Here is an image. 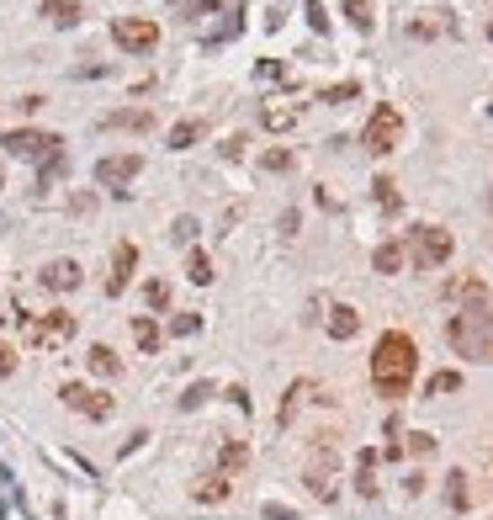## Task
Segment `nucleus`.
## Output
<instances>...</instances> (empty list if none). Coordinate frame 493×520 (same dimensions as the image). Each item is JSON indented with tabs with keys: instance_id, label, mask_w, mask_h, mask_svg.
Listing matches in <instances>:
<instances>
[{
	"instance_id": "nucleus-19",
	"label": "nucleus",
	"mask_w": 493,
	"mask_h": 520,
	"mask_svg": "<svg viewBox=\"0 0 493 520\" xmlns=\"http://www.w3.org/2000/svg\"><path fill=\"white\" fill-rule=\"evenodd\" d=\"M403 255H409V250H403L398 239H387V244H377V255H372V266H377L383 277H398V271H403Z\"/></svg>"
},
{
	"instance_id": "nucleus-41",
	"label": "nucleus",
	"mask_w": 493,
	"mask_h": 520,
	"mask_svg": "<svg viewBox=\"0 0 493 520\" xmlns=\"http://www.w3.org/2000/svg\"><path fill=\"white\" fill-rule=\"evenodd\" d=\"M403 494H409V499H414V494H425V478H419V472H409V478H403Z\"/></svg>"
},
{
	"instance_id": "nucleus-30",
	"label": "nucleus",
	"mask_w": 493,
	"mask_h": 520,
	"mask_svg": "<svg viewBox=\"0 0 493 520\" xmlns=\"http://www.w3.org/2000/svg\"><path fill=\"white\" fill-rule=\"evenodd\" d=\"M456 388H462L456 372H436V377H430V399H445V393H456Z\"/></svg>"
},
{
	"instance_id": "nucleus-1",
	"label": "nucleus",
	"mask_w": 493,
	"mask_h": 520,
	"mask_svg": "<svg viewBox=\"0 0 493 520\" xmlns=\"http://www.w3.org/2000/svg\"><path fill=\"white\" fill-rule=\"evenodd\" d=\"M414 372H419V346L403 330H387L383 340H377V350H372V388L387 393V399H403L409 383H414Z\"/></svg>"
},
{
	"instance_id": "nucleus-31",
	"label": "nucleus",
	"mask_w": 493,
	"mask_h": 520,
	"mask_svg": "<svg viewBox=\"0 0 493 520\" xmlns=\"http://www.w3.org/2000/svg\"><path fill=\"white\" fill-rule=\"evenodd\" d=\"M197 330H202L197 313H175V319H170V335H175V340H186V335H197Z\"/></svg>"
},
{
	"instance_id": "nucleus-5",
	"label": "nucleus",
	"mask_w": 493,
	"mask_h": 520,
	"mask_svg": "<svg viewBox=\"0 0 493 520\" xmlns=\"http://www.w3.org/2000/svg\"><path fill=\"white\" fill-rule=\"evenodd\" d=\"M0 144H5V154H22V160H54V154H64V138L43 133V128H11Z\"/></svg>"
},
{
	"instance_id": "nucleus-3",
	"label": "nucleus",
	"mask_w": 493,
	"mask_h": 520,
	"mask_svg": "<svg viewBox=\"0 0 493 520\" xmlns=\"http://www.w3.org/2000/svg\"><path fill=\"white\" fill-rule=\"evenodd\" d=\"M22 330H27V346L32 350H58V346L75 340V313H64V308L43 313V319H27V313H22Z\"/></svg>"
},
{
	"instance_id": "nucleus-26",
	"label": "nucleus",
	"mask_w": 493,
	"mask_h": 520,
	"mask_svg": "<svg viewBox=\"0 0 493 520\" xmlns=\"http://www.w3.org/2000/svg\"><path fill=\"white\" fill-rule=\"evenodd\" d=\"M186 277H191L197 287H207V282H213V260H207L202 250H191V255H186Z\"/></svg>"
},
{
	"instance_id": "nucleus-39",
	"label": "nucleus",
	"mask_w": 493,
	"mask_h": 520,
	"mask_svg": "<svg viewBox=\"0 0 493 520\" xmlns=\"http://www.w3.org/2000/svg\"><path fill=\"white\" fill-rule=\"evenodd\" d=\"M409 452H414V457H430V452H436V441L419 430V436H409Z\"/></svg>"
},
{
	"instance_id": "nucleus-29",
	"label": "nucleus",
	"mask_w": 493,
	"mask_h": 520,
	"mask_svg": "<svg viewBox=\"0 0 493 520\" xmlns=\"http://www.w3.org/2000/svg\"><path fill=\"white\" fill-rule=\"evenodd\" d=\"M207 399H213V383H191V388L180 393V409H202Z\"/></svg>"
},
{
	"instance_id": "nucleus-43",
	"label": "nucleus",
	"mask_w": 493,
	"mask_h": 520,
	"mask_svg": "<svg viewBox=\"0 0 493 520\" xmlns=\"http://www.w3.org/2000/svg\"><path fill=\"white\" fill-rule=\"evenodd\" d=\"M0 186H5V171H0Z\"/></svg>"
},
{
	"instance_id": "nucleus-40",
	"label": "nucleus",
	"mask_w": 493,
	"mask_h": 520,
	"mask_svg": "<svg viewBox=\"0 0 493 520\" xmlns=\"http://www.w3.org/2000/svg\"><path fill=\"white\" fill-rule=\"evenodd\" d=\"M11 372H16V356H11V346H5V340H0V377H11Z\"/></svg>"
},
{
	"instance_id": "nucleus-14",
	"label": "nucleus",
	"mask_w": 493,
	"mask_h": 520,
	"mask_svg": "<svg viewBox=\"0 0 493 520\" xmlns=\"http://www.w3.org/2000/svg\"><path fill=\"white\" fill-rule=\"evenodd\" d=\"M101 128H107V133H149V128H154V112H149V107H133V112H107V117H101Z\"/></svg>"
},
{
	"instance_id": "nucleus-24",
	"label": "nucleus",
	"mask_w": 493,
	"mask_h": 520,
	"mask_svg": "<svg viewBox=\"0 0 493 520\" xmlns=\"http://www.w3.org/2000/svg\"><path fill=\"white\" fill-rule=\"evenodd\" d=\"M372 467H377V457L361 452V463H356V494H361V499H377V478H372Z\"/></svg>"
},
{
	"instance_id": "nucleus-23",
	"label": "nucleus",
	"mask_w": 493,
	"mask_h": 520,
	"mask_svg": "<svg viewBox=\"0 0 493 520\" xmlns=\"http://www.w3.org/2000/svg\"><path fill=\"white\" fill-rule=\"evenodd\" d=\"M303 399H308V383H292V388H286V399H281V409H276V425H292V419H297V409H303Z\"/></svg>"
},
{
	"instance_id": "nucleus-34",
	"label": "nucleus",
	"mask_w": 493,
	"mask_h": 520,
	"mask_svg": "<svg viewBox=\"0 0 493 520\" xmlns=\"http://www.w3.org/2000/svg\"><path fill=\"white\" fill-rule=\"evenodd\" d=\"M170 239H175V244H191V239H197V218H175V224H170Z\"/></svg>"
},
{
	"instance_id": "nucleus-12",
	"label": "nucleus",
	"mask_w": 493,
	"mask_h": 520,
	"mask_svg": "<svg viewBox=\"0 0 493 520\" xmlns=\"http://www.w3.org/2000/svg\"><path fill=\"white\" fill-rule=\"evenodd\" d=\"M133 266H138V250L122 239L117 250H111V271H107V292L117 297V292H128V282H133Z\"/></svg>"
},
{
	"instance_id": "nucleus-17",
	"label": "nucleus",
	"mask_w": 493,
	"mask_h": 520,
	"mask_svg": "<svg viewBox=\"0 0 493 520\" xmlns=\"http://www.w3.org/2000/svg\"><path fill=\"white\" fill-rule=\"evenodd\" d=\"M202 133H207V122H202V117H186V122H175V128H170V149L180 154V149H191Z\"/></svg>"
},
{
	"instance_id": "nucleus-16",
	"label": "nucleus",
	"mask_w": 493,
	"mask_h": 520,
	"mask_svg": "<svg viewBox=\"0 0 493 520\" xmlns=\"http://www.w3.org/2000/svg\"><path fill=\"white\" fill-rule=\"evenodd\" d=\"M85 11H80V0H43V22L48 27H75Z\"/></svg>"
},
{
	"instance_id": "nucleus-22",
	"label": "nucleus",
	"mask_w": 493,
	"mask_h": 520,
	"mask_svg": "<svg viewBox=\"0 0 493 520\" xmlns=\"http://www.w3.org/2000/svg\"><path fill=\"white\" fill-rule=\"evenodd\" d=\"M160 324H154V319H133V346L144 350V356H154V350H160Z\"/></svg>"
},
{
	"instance_id": "nucleus-28",
	"label": "nucleus",
	"mask_w": 493,
	"mask_h": 520,
	"mask_svg": "<svg viewBox=\"0 0 493 520\" xmlns=\"http://www.w3.org/2000/svg\"><path fill=\"white\" fill-rule=\"evenodd\" d=\"M445 505H456V510L472 505V494H467V472H451V483H445Z\"/></svg>"
},
{
	"instance_id": "nucleus-10",
	"label": "nucleus",
	"mask_w": 493,
	"mask_h": 520,
	"mask_svg": "<svg viewBox=\"0 0 493 520\" xmlns=\"http://www.w3.org/2000/svg\"><path fill=\"white\" fill-rule=\"evenodd\" d=\"M445 32H456V22L445 11H419V16L403 22V38H414V43H430V38H445Z\"/></svg>"
},
{
	"instance_id": "nucleus-42",
	"label": "nucleus",
	"mask_w": 493,
	"mask_h": 520,
	"mask_svg": "<svg viewBox=\"0 0 493 520\" xmlns=\"http://www.w3.org/2000/svg\"><path fill=\"white\" fill-rule=\"evenodd\" d=\"M489 38H493V16H489Z\"/></svg>"
},
{
	"instance_id": "nucleus-15",
	"label": "nucleus",
	"mask_w": 493,
	"mask_h": 520,
	"mask_svg": "<svg viewBox=\"0 0 493 520\" xmlns=\"http://www.w3.org/2000/svg\"><path fill=\"white\" fill-rule=\"evenodd\" d=\"M228 494H233V483H228L223 472H202V478L191 483V499H197V505H223Z\"/></svg>"
},
{
	"instance_id": "nucleus-32",
	"label": "nucleus",
	"mask_w": 493,
	"mask_h": 520,
	"mask_svg": "<svg viewBox=\"0 0 493 520\" xmlns=\"http://www.w3.org/2000/svg\"><path fill=\"white\" fill-rule=\"evenodd\" d=\"M297 122V107H266V128H292Z\"/></svg>"
},
{
	"instance_id": "nucleus-18",
	"label": "nucleus",
	"mask_w": 493,
	"mask_h": 520,
	"mask_svg": "<svg viewBox=\"0 0 493 520\" xmlns=\"http://www.w3.org/2000/svg\"><path fill=\"white\" fill-rule=\"evenodd\" d=\"M356 330H361V313H356V308H345V303L329 308V335H334V340H350Z\"/></svg>"
},
{
	"instance_id": "nucleus-33",
	"label": "nucleus",
	"mask_w": 493,
	"mask_h": 520,
	"mask_svg": "<svg viewBox=\"0 0 493 520\" xmlns=\"http://www.w3.org/2000/svg\"><path fill=\"white\" fill-rule=\"evenodd\" d=\"M144 303L149 308H170V287L164 282H144Z\"/></svg>"
},
{
	"instance_id": "nucleus-9",
	"label": "nucleus",
	"mask_w": 493,
	"mask_h": 520,
	"mask_svg": "<svg viewBox=\"0 0 493 520\" xmlns=\"http://www.w3.org/2000/svg\"><path fill=\"white\" fill-rule=\"evenodd\" d=\"M414 244H419V266H445L451 260V234L436 229V224H419Z\"/></svg>"
},
{
	"instance_id": "nucleus-2",
	"label": "nucleus",
	"mask_w": 493,
	"mask_h": 520,
	"mask_svg": "<svg viewBox=\"0 0 493 520\" xmlns=\"http://www.w3.org/2000/svg\"><path fill=\"white\" fill-rule=\"evenodd\" d=\"M445 346L467 361H493V308L489 303H472V308H456L445 319Z\"/></svg>"
},
{
	"instance_id": "nucleus-13",
	"label": "nucleus",
	"mask_w": 493,
	"mask_h": 520,
	"mask_svg": "<svg viewBox=\"0 0 493 520\" xmlns=\"http://www.w3.org/2000/svg\"><path fill=\"white\" fill-rule=\"evenodd\" d=\"M38 282H43L48 292H75L80 282H85V271H80V260H48Z\"/></svg>"
},
{
	"instance_id": "nucleus-8",
	"label": "nucleus",
	"mask_w": 493,
	"mask_h": 520,
	"mask_svg": "<svg viewBox=\"0 0 493 520\" xmlns=\"http://www.w3.org/2000/svg\"><path fill=\"white\" fill-rule=\"evenodd\" d=\"M64 409H75V414H85V419H111V399L101 393V388H85V383H64Z\"/></svg>"
},
{
	"instance_id": "nucleus-38",
	"label": "nucleus",
	"mask_w": 493,
	"mask_h": 520,
	"mask_svg": "<svg viewBox=\"0 0 493 520\" xmlns=\"http://www.w3.org/2000/svg\"><path fill=\"white\" fill-rule=\"evenodd\" d=\"M350 96H356V85H350V80H345V85H329V91H324L329 107H339V101H350Z\"/></svg>"
},
{
	"instance_id": "nucleus-25",
	"label": "nucleus",
	"mask_w": 493,
	"mask_h": 520,
	"mask_svg": "<svg viewBox=\"0 0 493 520\" xmlns=\"http://www.w3.org/2000/svg\"><path fill=\"white\" fill-rule=\"evenodd\" d=\"M345 16H350V27H361V32L377 27V5H372V0H345Z\"/></svg>"
},
{
	"instance_id": "nucleus-11",
	"label": "nucleus",
	"mask_w": 493,
	"mask_h": 520,
	"mask_svg": "<svg viewBox=\"0 0 493 520\" xmlns=\"http://www.w3.org/2000/svg\"><path fill=\"white\" fill-rule=\"evenodd\" d=\"M138 171H144V154H107V160H96V181L101 186H122Z\"/></svg>"
},
{
	"instance_id": "nucleus-4",
	"label": "nucleus",
	"mask_w": 493,
	"mask_h": 520,
	"mask_svg": "<svg viewBox=\"0 0 493 520\" xmlns=\"http://www.w3.org/2000/svg\"><path fill=\"white\" fill-rule=\"evenodd\" d=\"M361 144H366V154H392L398 144H403V117L398 107H377V112L366 117V133H361Z\"/></svg>"
},
{
	"instance_id": "nucleus-6",
	"label": "nucleus",
	"mask_w": 493,
	"mask_h": 520,
	"mask_svg": "<svg viewBox=\"0 0 493 520\" xmlns=\"http://www.w3.org/2000/svg\"><path fill=\"white\" fill-rule=\"evenodd\" d=\"M111 43L128 48V54H149L160 43V27H154V16H117L111 22Z\"/></svg>"
},
{
	"instance_id": "nucleus-37",
	"label": "nucleus",
	"mask_w": 493,
	"mask_h": 520,
	"mask_svg": "<svg viewBox=\"0 0 493 520\" xmlns=\"http://www.w3.org/2000/svg\"><path fill=\"white\" fill-rule=\"evenodd\" d=\"M260 165H266V171H292L297 160H292V149H271V154H266Z\"/></svg>"
},
{
	"instance_id": "nucleus-7",
	"label": "nucleus",
	"mask_w": 493,
	"mask_h": 520,
	"mask_svg": "<svg viewBox=\"0 0 493 520\" xmlns=\"http://www.w3.org/2000/svg\"><path fill=\"white\" fill-rule=\"evenodd\" d=\"M308 494H319L324 505L339 494V452H334V446H319V452H313V463H308Z\"/></svg>"
},
{
	"instance_id": "nucleus-27",
	"label": "nucleus",
	"mask_w": 493,
	"mask_h": 520,
	"mask_svg": "<svg viewBox=\"0 0 493 520\" xmlns=\"http://www.w3.org/2000/svg\"><path fill=\"white\" fill-rule=\"evenodd\" d=\"M239 32H244V11H228V22H223L218 32H207V48H218L228 38H239Z\"/></svg>"
},
{
	"instance_id": "nucleus-35",
	"label": "nucleus",
	"mask_w": 493,
	"mask_h": 520,
	"mask_svg": "<svg viewBox=\"0 0 493 520\" xmlns=\"http://www.w3.org/2000/svg\"><path fill=\"white\" fill-rule=\"evenodd\" d=\"M372 186H377V202H383L387 213H398V186H392L387 175H383V181H372Z\"/></svg>"
},
{
	"instance_id": "nucleus-20",
	"label": "nucleus",
	"mask_w": 493,
	"mask_h": 520,
	"mask_svg": "<svg viewBox=\"0 0 493 520\" xmlns=\"http://www.w3.org/2000/svg\"><path fill=\"white\" fill-rule=\"evenodd\" d=\"M244 463H250V446H244V441H223L218 446V472L223 478H233Z\"/></svg>"
},
{
	"instance_id": "nucleus-21",
	"label": "nucleus",
	"mask_w": 493,
	"mask_h": 520,
	"mask_svg": "<svg viewBox=\"0 0 493 520\" xmlns=\"http://www.w3.org/2000/svg\"><path fill=\"white\" fill-rule=\"evenodd\" d=\"M85 361H91L96 377H117V372H122V361H117V350H111V346H91V350H85Z\"/></svg>"
},
{
	"instance_id": "nucleus-36",
	"label": "nucleus",
	"mask_w": 493,
	"mask_h": 520,
	"mask_svg": "<svg viewBox=\"0 0 493 520\" xmlns=\"http://www.w3.org/2000/svg\"><path fill=\"white\" fill-rule=\"evenodd\" d=\"M180 16H202V11H213V5H223V0H170Z\"/></svg>"
}]
</instances>
